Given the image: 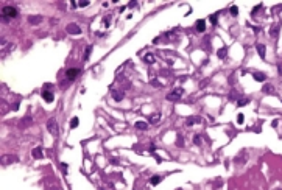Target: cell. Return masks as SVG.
<instances>
[{
    "label": "cell",
    "instance_id": "1",
    "mask_svg": "<svg viewBox=\"0 0 282 190\" xmlns=\"http://www.w3.org/2000/svg\"><path fill=\"white\" fill-rule=\"evenodd\" d=\"M183 94H184V90L181 89V87H176L173 92H170L168 95H167V100H170V101H178L181 97H183Z\"/></svg>",
    "mask_w": 282,
    "mask_h": 190
},
{
    "label": "cell",
    "instance_id": "29",
    "mask_svg": "<svg viewBox=\"0 0 282 190\" xmlns=\"http://www.w3.org/2000/svg\"><path fill=\"white\" fill-rule=\"evenodd\" d=\"M78 5H80V6H87L89 2H78Z\"/></svg>",
    "mask_w": 282,
    "mask_h": 190
},
{
    "label": "cell",
    "instance_id": "19",
    "mask_svg": "<svg viewBox=\"0 0 282 190\" xmlns=\"http://www.w3.org/2000/svg\"><path fill=\"white\" fill-rule=\"evenodd\" d=\"M143 59L147 61L148 64H153V62H154V56H153V55H150V53H148V55H145V58H143Z\"/></svg>",
    "mask_w": 282,
    "mask_h": 190
},
{
    "label": "cell",
    "instance_id": "11",
    "mask_svg": "<svg viewBox=\"0 0 282 190\" xmlns=\"http://www.w3.org/2000/svg\"><path fill=\"white\" fill-rule=\"evenodd\" d=\"M257 51H259V55H260V58H265V45L263 44H257Z\"/></svg>",
    "mask_w": 282,
    "mask_h": 190
},
{
    "label": "cell",
    "instance_id": "10",
    "mask_svg": "<svg viewBox=\"0 0 282 190\" xmlns=\"http://www.w3.org/2000/svg\"><path fill=\"white\" fill-rule=\"evenodd\" d=\"M196 30H198L199 33H203V31L206 30V22H204V20H198V22H196Z\"/></svg>",
    "mask_w": 282,
    "mask_h": 190
},
{
    "label": "cell",
    "instance_id": "21",
    "mask_svg": "<svg viewBox=\"0 0 282 190\" xmlns=\"http://www.w3.org/2000/svg\"><path fill=\"white\" fill-rule=\"evenodd\" d=\"M90 51H92V47H90V45H89V47L86 48V51H84V61H87V59H89V55H90Z\"/></svg>",
    "mask_w": 282,
    "mask_h": 190
},
{
    "label": "cell",
    "instance_id": "9",
    "mask_svg": "<svg viewBox=\"0 0 282 190\" xmlns=\"http://www.w3.org/2000/svg\"><path fill=\"white\" fill-rule=\"evenodd\" d=\"M31 154H33V157H36V159H42V156H44V154H42V148H34Z\"/></svg>",
    "mask_w": 282,
    "mask_h": 190
},
{
    "label": "cell",
    "instance_id": "5",
    "mask_svg": "<svg viewBox=\"0 0 282 190\" xmlns=\"http://www.w3.org/2000/svg\"><path fill=\"white\" fill-rule=\"evenodd\" d=\"M66 75H67L69 79H75V78L80 75V69H69V70L66 72Z\"/></svg>",
    "mask_w": 282,
    "mask_h": 190
},
{
    "label": "cell",
    "instance_id": "13",
    "mask_svg": "<svg viewBox=\"0 0 282 190\" xmlns=\"http://www.w3.org/2000/svg\"><path fill=\"white\" fill-rule=\"evenodd\" d=\"M263 92L265 94H274V87H273L271 84H265L263 86Z\"/></svg>",
    "mask_w": 282,
    "mask_h": 190
},
{
    "label": "cell",
    "instance_id": "4",
    "mask_svg": "<svg viewBox=\"0 0 282 190\" xmlns=\"http://www.w3.org/2000/svg\"><path fill=\"white\" fill-rule=\"evenodd\" d=\"M67 31H69L70 34H80V33H81V28H80L76 23H69V25H67Z\"/></svg>",
    "mask_w": 282,
    "mask_h": 190
},
{
    "label": "cell",
    "instance_id": "18",
    "mask_svg": "<svg viewBox=\"0 0 282 190\" xmlns=\"http://www.w3.org/2000/svg\"><path fill=\"white\" fill-rule=\"evenodd\" d=\"M150 182H151L153 185H158V184L161 182V176H153V178L150 179Z\"/></svg>",
    "mask_w": 282,
    "mask_h": 190
},
{
    "label": "cell",
    "instance_id": "24",
    "mask_svg": "<svg viewBox=\"0 0 282 190\" xmlns=\"http://www.w3.org/2000/svg\"><path fill=\"white\" fill-rule=\"evenodd\" d=\"M209 20H211V23H212V25H217V14L211 16V17H209Z\"/></svg>",
    "mask_w": 282,
    "mask_h": 190
},
{
    "label": "cell",
    "instance_id": "30",
    "mask_svg": "<svg viewBox=\"0 0 282 190\" xmlns=\"http://www.w3.org/2000/svg\"><path fill=\"white\" fill-rule=\"evenodd\" d=\"M279 73H282V66H279Z\"/></svg>",
    "mask_w": 282,
    "mask_h": 190
},
{
    "label": "cell",
    "instance_id": "14",
    "mask_svg": "<svg viewBox=\"0 0 282 190\" xmlns=\"http://www.w3.org/2000/svg\"><path fill=\"white\" fill-rule=\"evenodd\" d=\"M159 120H161V114H153V115L150 117V122H151L153 125H156Z\"/></svg>",
    "mask_w": 282,
    "mask_h": 190
},
{
    "label": "cell",
    "instance_id": "17",
    "mask_svg": "<svg viewBox=\"0 0 282 190\" xmlns=\"http://www.w3.org/2000/svg\"><path fill=\"white\" fill-rule=\"evenodd\" d=\"M136 128H137V129H147L148 128V123L147 122H137V123H136Z\"/></svg>",
    "mask_w": 282,
    "mask_h": 190
},
{
    "label": "cell",
    "instance_id": "12",
    "mask_svg": "<svg viewBox=\"0 0 282 190\" xmlns=\"http://www.w3.org/2000/svg\"><path fill=\"white\" fill-rule=\"evenodd\" d=\"M112 97H114L115 101H120V100H123V92H115V90H112Z\"/></svg>",
    "mask_w": 282,
    "mask_h": 190
},
{
    "label": "cell",
    "instance_id": "25",
    "mask_svg": "<svg viewBox=\"0 0 282 190\" xmlns=\"http://www.w3.org/2000/svg\"><path fill=\"white\" fill-rule=\"evenodd\" d=\"M237 123H240V125L243 123V114H239L237 115Z\"/></svg>",
    "mask_w": 282,
    "mask_h": 190
},
{
    "label": "cell",
    "instance_id": "2",
    "mask_svg": "<svg viewBox=\"0 0 282 190\" xmlns=\"http://www.w3.org/2000/svg\"><path fill=\"white\" fill-rule=\"evenodd\" d=\"M47 129H48V132H52L53 135H58V123H56V120H55V119H50V120H48Z\"/></svg>",
    "mask_w": 282,
    "mask_h": 190
},
{
    "label": "cell",
    "instance_id": "3",
    "mask_svg": "<svg viewBox=\"0 0 282 190\" xmlns=\"http://www.w3.org/2000/svg\"><path fill=\"white\" fill-rule=\"evenodd\" d=\"M2 14L5 17H16L17 16V10L14 6H5L3 10H2Z\"/></svg>",
    "mask_w": 282,
    "mask_h": 190
},
{
    "label": "cell",
    "instance_id": "28",
    "mask_svg": "<svg viewBox=\"0 0 282 190\" xmlns=\"http://www.w3.org/2000/svg\"><path fill=\"white\" fill-rule=\"evenodd\" d=\"M276 34H277V26H276V28H273V31H271V36H273V38H276Z\"/></svg>",
    "mask_w": 282,
    "mask_h": 190
},
{
    "label": "cell",
    "instance_id": "27",
    "mask_svg": "<svg viewBox=\"0 0 282 190\" xmlns=\"http://www.w3.org/2000/svg\"><path fill=\"white\" fill-rule=\"evenodd\" d=\"M3 160H8V164H10L11 160H17V159H16L14 156H8V159H3Z\"/></svg>",
    "mask_w": 282,
    "mask_h": 190
},
{
    "label": "cell",
    "instance_id": "16",
    "mask_svg": "<svg viewBox=\"0 0 282 190\" xmlns=\"http://www.w3.org/2000/svg\"><path fill=\"white\" fill-rule=\"evenodd\" d=\"M226 53H228V50H226V47H223V48H220V50L217 51V55H218V58L224 59V58H226Z\"/></svg>",
    "mask_w": 282,
    "mask_h": 190
},
{
    "label": "cell",
    "instance_id": "26",
    "mask_svg": "<svg viewBox=\"0 0 282 190\" xmlns=\"http://www.w3.org/2000/svg\"><path fill=\"white\" fill-rule=\"evenodd\" d=\"M193 142L196 143V145H199V143H201V139H199V135H195V137H193Z\"/></svg>",
    "mask_w": 282,
    "mask_h": 190
},
{
    "label": "cell",
    "instance_id": "23",
    "mask_svg": "<svg viewBox=\"0 0 282 190\" xmlns=\"http://www.w3.org/2000/svg\"><path fill=\"white\" fill-rule=\"evenodd\" d=\"M229 11H231L232 16H237V14H239V8H237V6H231V10H229Z\"/></svg>",
    "mask_w": 282,
    "mask_h": 190
},
{
    "label": "cell",
    "instance_id": "6",
    "mask_svg": "<svg viewBox=\"0 0 282 190\" xmlns=\"http://www.w3.org/2000/svg\"><path fill=\"white\" fill-rule=\"evenodd\" d=\"M42 98L47 103H52L53 100H55V97H53V94L50 92V90H42Z\"/></svg>",
    "mask_w": 282,
    "mask_h": 190
},
{
    "label": "cell",
    "instance_id": "7",
    "mask_svg": "<svg viewBox=\"0 0 282 190\" xmlns=\"http://www.w3.org/2000/svg\"><path fill=\"white\" fill-rule=\"evenodd\" d=\"M41 20H42V17H41V16H30V17H28V22L33 23V25L41 23Z\"/></svg>",
    "mask_w": 282,
    "mask_h": 190
},
{
    "label": "cell",
    "instance_id": "8",
    "mask_svg": "<svg viewBox=\"0 0 282 190\" xmlns=\"http://www.w3.org/2000/svg\"><path fill=\"white\" fill-rule=\"evenodd\" d=\"M252 76H254V79H256V81H265V79H267V75L262 73V72H256Z\"/></svg>",
    "mask_w": 282,
    "mask_h": 190
},
{
    "label": "cell",
    "instance_id": "22",
    "mask_svg": "<svg viewBox=\"0 0 282 190\" xmlns=\"http://www.w3.org/2000/svg\"><path fill=\"white\" fill-rule=\"evenodd\" d=\"M76 126H78V117H73L72 123H70V128H76Z\"/></svg>",
    "mask_w": 282,
    "mask_h": 190
},
{
    "label": "cell",
    "instance_id": "15",
    "mask_svg": "<svg viewBox=\"0 0 282 190\" xmlns=\"http://www.w3.org/2000/svg\"><path fill=\"white\" fill-rule=\"evenodd\" d=\"M199 122H201V119H199V117H190V119L187 120V125L192 126L193 123H199Z\"/></svg>",
    "mask_w": 282,
    "mask_h": 190
},
{
    "label": "cell",
    "instance_id": "20",
    "mask_svg": "<svg viewBox=\"0 0 282 190\" xmlns=\"http://www.w3.org/2000/svg\"><path fill=\"white\" fill-rule=\"evenodd\" d=\"M249 103V100H248V98H240V100L237 101V104L239 106H245V104H248Z\"/></svg>",
    "mask_w": 282,
    "mask_h": 190
}]
</instances>
